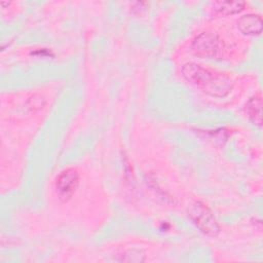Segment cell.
I'll return each instance as SVG.
<instances>
[{"instance_id": "cell-1", "label": "cell", "mask_w": 263, "mask_h": 263, "mask_svg": "<svg viewBox=\"0 0 263 263\" xmlns=\"http://www.w3.org/2000/svg\"><path fill=\"white\" fill-rule=\"evenodd\" d=\"M182 75L188 82L212 97H226L232 88L226 75L195 63L185 64L182 67Z\"/></svg>"}, {"instance_id": "cell-2", "label": "cell", "mask_w": 263, "mask_h": 263, "mask_svg": "<svg viewBox=\"0 0 263 263\" xmlns=\"http://www.w3.org/2000/svg\"><path fill=\"white\" fill-rule=\"evenodd\" d=\"M191 50L199 58L216 59L223 54L225 44L216 33L202 32L193 39Z\"/></svg>"}, {"instance_id": "cell-3", "label": "cell", "mask_w": 263, "mask_h": 263, "mask_svg": "<svg viewBox=\"0 0 263 263\" xmlns=\"http://www.w3.org/2000/svg\"><path fill=\"white\" fill-rule=\"evenodd\" d=\"M188 214L194 225L204 234L216 236L220 226L211 209L201 201H195L188 210Z\"/></svg>"}, {"instance_id": "cell-4", "label": "cell", "mask_w": 263, "mask_h": 263, "mask_svg": "<svg viewBox=\"0 0 263 263\" xmlns=\"http://www.w3.org/2000/svg\"><path fill=\"white\" fill-rule=\"evenodd\" d=\"M79 185V174L73 168L69 167L64 170L55 180V190L59 197L66 201L70 199Z\"/></svg>"}, {"instance_id": "cell-5", "label": "cell", "mask_w": 263, "mask_h": 263, "mask_svg": "<svg viewBox=\"0 0 263 263\" xmlns=\"http://www.w3.org/2000/svg\"><path fill=\"white\" fill-rule=\"evenodd\" d=\"M237 27L246 35H260L263 28L262 17L255 13L245 14L238 18Z\"/></svg>"}, {"instance_id": "cell-6", "label": "cell", "mask_w": 263, "mask_h": 263, "mask_svg": "<svg viewBox=\"0 0 263 263\" xmlns=\"http://www.w3.org/2000/svg\"><path fill=\"white\" fill-rule=\"evenodd\" d=\"M246 3L243 1H215L212 4V8L215 14L218 15H230L235 14L243 10Z\"/></svg>"}, {"instance_id": "cell-7", "label": "cell", "mask_w": 263, "mask_h": 263, "mask_svg": "<svg viewBox=\"0 0 263 263\" xmlns=\"http://www.w3.org/2000/svg\"><path fill=\"white\" fill-rule=\"evenodd\" d=\"M248 116L252 120V122L258 126L262 124V98L261 95H255L252 97L246 107Z\"/></svg>"}, {"instance_id": "cell-8", "label": "cell", "mask_w": 263, "mask_h": 263, "mask_svg": "<svg viewBox=\"0 0 263 263\" xmlns=\"http://www.w3.org/2000/svg\"><path fill=\"white\" fill-rule=\"evenodd\" d=\"M145 260V255L142 251L137 249H129L124 251L118 261L123 262H143Z\"/></svg>"}]
</instances>
